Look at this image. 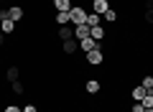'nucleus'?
Returning <instances> with one entry per match:
<instances>
[{
	"mask_svg": "<svg viewBox=\"0 0 153 112\" xmlns=\"http://www.w3.org/2000/svg\"><path fill=\"white\" fill-rule=\"evenodd\" d=\"M87 26H89V28L102 26V16H100V13H92V10H89V13H87Z\"/></svg>",
	"mask_w": 153,
	"mask_h": 112,
	"instance_id": "16",
	"label": "nucleus"
},
{
	"mask_svg": "<svg viewBox=\"0 0 153 112\" xmlns=\"http://www.w3.org/2000/svg\"><path fill=\"white\" fill-rule=\"evenodd\" d=\"M16 26H18V23H16V21H10V18L0 21V31L5 33V36H13V33H16Z\"/></svg>",
	"mask_w": 153,
	"mask_h": 112,
	"instance_id": "10",
	"label": "nucleus"
},
{
	"mask_svg": "<svg viewBox=\"0 0 153 112\" xmlns=\"http://www.w3.org/2000/svg\"><path fill=\"white\" fill-rule=\"evenodd\" d=\"M89 36V26L84 23V26H74V38L76 41H82V38H87Z\"/></svg>",
	"mask_w": 153,
	"mask_h": 112,
	"instance_id": "15",
	"label": "nucleus"
},
{
	"mask_svg": "<svg viewBox=\"0 0 153 112\" xmlns=\"http://www.w3.org/2000/svg\"><path fill=\"white\" fill-rule=\"evenodd\" d=\"M23 112H41V110H38L36 102H28V105H23Z\"/></svg>",
	"mask_w": 153,
	"mask_h": 112,
	"instance_id": "22",
	"label": "nucleus"
},
{
	"mask_svg": "<svg viewBox=\"0 0 153 112\" xmlns=\"http://www.w3.org/2000/svg\"><path fill=\"white\" fill-rule=\"evenodd\" d=\"M10 89H13V94H23V92H26V84L18 79V82H13V84H10Z\"/></svg>",
	"mask_w": 153,
	"mask_h": 112,
	"instance_id": "18",
	"label": "nucleus"
},
{
	"mask_svg": "<svg viewBox=\"0 0 153 112\" xmlns=\"http://www.w3.org/2000/svg\"><path fill=\"white\" fill-rule=\"evenodd\" d=\"M54 23H56V26H69V23H71L69 10H54Z\"/></svg>",
	"mask_w": 153,
	"mask_h": 112,
	"instance_id": "9",
	"label": "nucleus"
},
{
	"mask_svg": "<svg viewBox=\"0 0 153 112\" xmlns=\"http://www.w3.org/2000/svg\"><path fill=\"white\" fill-rule=\"evenodd\" d=\"M143 21H146L148 26H153V8H146V13H143Z\"/></svg>",
	"mask_w": 153,
	"mask_h": 112,
	"instance_id": "20",
	"label": "nucleus"
},
{
	"mask_svg": "<svg viewBox=\"0 0 153 112\" xmlns=\"http://www.w3.org/2000/svg\"><path fill=\"white\" fill-rule=\"evenodd\" d=\"M107 8H110V0H92V13H100L102 16Z\"/></svg>",
	"mask_w": 153,
	"mask_h": 112,
	"instance_id": "14",
	"label": "nucleus"
},
{
	"mask_svg": "<svg viewBox=\"0 0 153 112\" xmlns=\"http://www.w3.org/2000/svg\"><path fill=\"white\" fill-rule=\"evenodd\" d=\"M117 18H120V13H117V8H112V5L102 13V21H107V23H117Z\"/></svg>",
	"mask_w": 153,
	"mask_h": 112,
	"instance_id": "11",
	"label": "nucleus"
},
{
	"mask_svg": "<svg viewBox=\"0 0 153 112\" xmlns=\"http://www.w3.org/2000/svg\"><path fill=\"white\" fill-rule=\"evenodd\" d=\"M61 51H64L66 56H74V53L79 51V41H76V38H69V41H61Z\"/></svg>",
	"mask_w": 153,
	"mask_h": 112,
	"instance_id": "5",
	"label": "nucleus"
},
{
	"mask_svg": "<svg viewBox=\"0 0 153 112\" xmlns=\"http://www.w3.org/2000/svg\"><path fill=\"white\" fill-rule=\"evenodd\" d=\"M3 112H23V107H18L16 102H10V105H5V107H3Z\"/></svg>",
	"mask_w": 153,
	"mask_h": 112,
	"instance_id": "21",
	"label": "nucleus"
},
{
	"mask_svg": "<svg viewBox=\"0 0 153 112\" xmlns=\"http://www.w3.org/2000/svg\"><path fill=\"white\" fill-rule=\"evenodd\" d=\"M8 13H10V21H16V23H21L23 18H26V8L23 5H10Z\"/></svg>",
	"mask_w": 153,
	"mask_h": 112,
	"instance_id": "7",
	"label": "nucleus"
},
{
	"mask_svg": "<svg viewBox=\"0 0 153 112\" xmlns=\"http://www.w3.org/2000/svg\"><path fill=\"white\" fill-rule=\"evenodd\" d=\"M87 8L82 5V3H74L71 5V10H69V18H71V26H84L87 23Z\"/></svg>",
	"mask_w": 153,
	"mask_h": 112,
	"instance_id": "1",
	"label": "nucleus"
},
{
	"mask_svg": "<svg viewBox=\"0 0 153 112\" xmlns=\"http://www.w3.org/2000/svg\"><path fill=\"white\" fill-rule=\"evenodd\" d=\"M100 46H102V43H97L92 36H87V38L79 41V51H82V53H89V51H94V48H100Z\"/></svg>",
	"mask_w": 153,
	"mask_h": 112,
	"instance_id": "4",
	"label": "nucleus"
},
{
	"mask_svg": "<svg viewBox=\"0 0 153 112\" xmlns=\"http://www.w3.org/2000/svg\"><path fill=\"white\" fill-rule=\"evenodd\" d=\"M18 76H21V69H18V66H8V71H5V79L10 82H18Z\"/></svg>",
	"mask_w": 153,
	"mask_h": 112,
	"instance_id": "17",
	"label": "nucleus"
},
{
	"mask_svg": "<svg viewBox=\"0 0 153 112\" xmlns=\"http://www.w3.org/2000/svg\"><path fill=\"white\" fill-rule=\"evenodd\" d=\"M130 112H146V107H143L140 102H133V107H130Z\"/></svg>",
	"mask_w": 153,
	"mask_h": 112,
	"instance_id": "23",
	"label": "nucleus"
},
{
	"mask_svg": "<svg viewBox=\"0 0 153 112\" xmlns=\"http://www.w3.org/2000/svg\"><path fill=\"white\" fill-rule=\"evenodd\" d=\"M89 36H92L97 43L107 41V31H105V26H94V28H89Z\"/></svg>",
	"mask_w": 153,
	"mask_h": 112,
	"instance_id": "8",
	"label": "nucleus"
},
{
	"mask_svg": "<svg viewBox=\"0 0 153 112\" xmlns=\"http://www.w3.org/2000/svg\"><path fill=\"white\" fill-rule=\"evenodd\" d=\"M146 87H143V84H135V87H133V89H130V97H133V102H140L143 99V97H146Z\"/></svg>",
	"mask_w": 153,
	"mask_h": 112,
	"instance_id": "13",
	"label": "nucleus"
},
{
	"mask_svg": "<svg viewBox=\"0 0 153 112\" xmlns=\"http://www.w3.org/2000/svg\"><path fill=\"white\" fill-rule=\"evenodd\" d=\"M84 92H87V94H100V92H102V82L100 79H87L84 82Z\"/></svg>",
	"mask_w": 153,
	"mask_h": 112,
	"instance_id": "6",
	"label": "nucleus"
},
{
	"mask_svg": "<svg viewBox=\"0 0 153 112\" xmlns=\"http://www.w3.org/2000/svg\"><path fill=\"white\" fill-rule=\"evenodd\" d=\"M74 0H51V8L54 10H71Z\"/></svg>",
	"mask_w": 153,
	"mask_h": 112,
	"instance_id": "12",
	"label": "nucleus"
},
{
	"mask_svg": "<svg viewBox=\"0 0 153 112\" xmlns=\"http://www.w3.org/2000/svg\"><path fill=\"white\" fill-rule=\"evenodd\" d=\"M146 112H153V107H148V110H146Z\"/></svg>",
	"mask_w": 153,
	"mask_h": 112,
	"instance_id": "24",
	"label": "nucleus"
},
{
	"mask_svg": "<svg viewBox=\"0 0 153 112\" xmlns=\"http://www.w3.org/2000/svg\"><path fill=\"white\" fill-rule=\"evenodd\" d=\"M140 84L146 87V89H153V74H143V79H140Z\"/></svg>",
	"mask_w": 153,
	"mask_h": 112,
	"instance_id": "19",
	"label": "nucleus"
},
{
	"mask_svg": "<svg viewBox=\"0 0 153 112\" xmlns=\"http://www.w3.org/2000/svg\"><path fill=\"white\" fill-rule=\"evenodd\" d=\"M56 38L59 41H69V38H74V26H56Z\"/></svg>",
	"mask_w": 153,
	"mask_h": 112,
	"instance_id": "3",
	"label": "nucleus"
},
{
	"mask_svg": "<svg viewBox=\"0 0 153 112\" xmlns=\"http://www.w3.org/2000/svg\"><path fill=\"white\" fill-rule=\"evenodd\" d=\"M84 59H87L89 66H102V64H105V51H102V46L94 48V51H89V53H84Z\"/></svg>",
	"mask_w": 153,
	"mask_h": 112,
	"instance_id": "2",
	"label": "nucleus"
}]
</instances>
